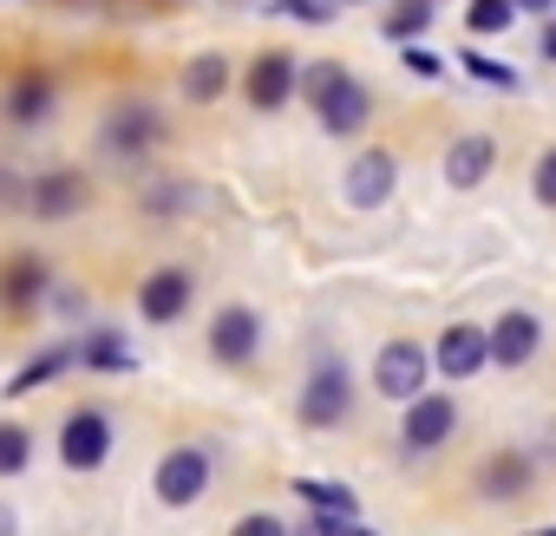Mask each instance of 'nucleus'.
Returning a JSON list of instances; mask_svg holds the SVG:
<instances>
[{
	"mask_svg": "<svg viewBox=\"0 0 556 536\" xmlns=\"http://www.w3.org/2000/svg\"><path fill=\"white\" fill-rule=\"evenodd\" d=\"M190 295H197L190 268H157V276H144V282H138V315L164 328V321H177V315L190 308Z\"/></svg>",
	"mask_w": 556,
	"mask_h": 536,
	"instance_id": "9d476101",
	"label": "nucleus"
},
{
	"mask_svg": "<svg viewBox=\"0 0 556 536\" xmlns=\"http://www.w3.org/2000/svg\"><path fill=\"white\" fill-rule=\"evenodd\" d=\"M432 27V0H393V14L380 21V34L393 40V47H406V40H419Z\"/></svg>",
	"mask_w": 556,
	"mask_h": 536,
	"instance_id": "4be33fe9",
	"label": "nucleus"
},
{
	"mask_svg": "<svg viewBox=\"0 0 556 536\" xmlns=\"http://www.w3.org/2000/svg\"><path fill=\"white\" fill-rule=\"evenodd\" d=\"M484 360H491V334L471 328V321H452V328L439 334V347H432V367H439L445 380H471Z\"/></svg>",
	"mask_w": 556,
	"mask_h": 536,
	"instance_id": "6e6552de",
	"label": "nucleus"
},
{
	"mask_svg": "<svg viewBox=\"0 0 556 536\" xmlns=\"http://www.w3.org/2000/svg\"><path fill=\"white\" fill-rule=\"evenodd\" d=\"M510 21H517V0H471V8H465L471 34H504Z\"/></svg>",
	"mask_w": 556,
	"mask_h": 536,
	"instance_id": "393cba45",
	"label": "nucleus"
},
{
	"mask_svg": "<svg viewBox=\"0 0 556 536\" xmlns=\"http://www.w3.org/2000/svg\"><path fill=\"white\" fill-rule=\"evenodd\" d=\"M543 60H556V27H543Z\"/></svg>",
	"mask_w": 556,
	"mask_h": 536,
	"instance_id": "473e14b6",
	"label": "nucleus"
},
{
	"mask_svg": "<svg viewBox=\"0 0 556 536\" xmlns=\"http://www.w3.org/2000/svg\"><path fill=\"white\" fill-rule=\"evenodd\" d=\"M295 497H302V503H315L321 516H354V490H341V484H321V477H295Z\"/></svg>",
	"mask_w": 556,
	"mask_h": 536,
	"instance_id": "b1692460",
	"label": "nucleus"
},
{
	"mask_svg": "<svg viewBox=\"0 0 556 536\" xmlns=\"http://www.w3.org/2000/svg\"><path fill=\"white\" fill-rule=\"evenodd\" d=\"M275 8H282V14H295V21H308V27H321L334 0H275Z\"/></svg>",
	"mask_w": 556,
	"mask_h": 536,
	"instance_id": "c85d7f7f",
	"label": "nucleus"
},
{
	"mask_svg": "<svg viewBox=\"0 0 556 536\" xmlns=\"http://www.w3.org/2000/svg\"><path fill=\"white\" fill-rule=\"evenodd\" d=\"M478 490H484V497H523V490H530V458H523V451H497V458H484Z\"/></svg>",
	"mask_w": 556,
	"mask_h": 536,
	"instance_id": "6ab92c4d",
	"label": "nucleus"
},
{
	"mask_svg": "<svg viewBox=\"0 0 556 536\" xmlns=\"http://www.w3.org/2000/svg\"><path fill=\"white\" fill-rule=\"evenodd\" d=\"M530 536H556V529H530Z\"/></svg>",
	"mask_w": 556,
	"mask_h": 536,
	"instance_id": "f704fd0d",
	"label": "nucleus"
},
{
	"mask_svg": "<svg viewBox=\"0 0 556 536\" xmlns=\"http://www.w3.org/2000/svg\"><path fill=\"white\" fill-rule=\"evenodd\" d=\"M40 295H47V261L40 255H14L8 268H0V302L8 308H27Z\"/></svg>",
	"mask_w": 556,
	"mask_h": 536,
	"instance_id": "f3484780",
	"label": "nucleus"
},
{
	"mask_svg": "<svg viewBox=\"0 0 556 536\" xmlns=\"http://www.w3.org/2000/svg\"><path fill=\"white\" fill-rule=\"evenodd\" d=\"M465 73H471L478 86H491V92H517V86H523L504 60H484V53H465Z\"/></svg>",
	"mask_w": 556,
	"mask_h": 536,
	"instance_id": "a878e982",
	"label": "nucleus"
},
{
	"mask_svg": "<svg viewBox=\"0 0 556 536\" xmlns=\"http://www.w3.org/2000/svg\"><path fill=\"white\" fill-rule=\"evenodd\" d=\"M295 92H302V66H295L289 53H255V60H249V73H242V99H249L255 112H282Z\"/></svg>",
	"mask_w": 556,
	"mask_h": 536,
	"instance_id": "20e7f679",
	"label": "nucleus"
},
{
	"mask_svg": "<svg viewBox=\"0 0 556 536\" xmlns=\"http://www.w3.org/2000/svg\"><path fill=\"white\" fill-rule=\"evenodd\" d=\"M354 412V373H348V360H334V354H321L315 360V373H308V386H302V425H341Z\"/></svg>",
	"mask_w": 556,
	"mask_h": 536,
	"instance_id": "f03ea898",
	"label": "nucleus"
},
{
	"mask_svg": "<svg viewBox=\"0 0 556 536\" xmlns=\"http://www.w3.org/2000/svg\"><path fill=\"white\" fill-rule=\"evenodd\" d=\"M151 490H157L170 510H190V503L210 490V451H197V445H177V451H164V458H157V477H151Z\"/></svg>",
	"mask_w": 556,
	"mask_h": 536,
	"instance_id": "7ed1b4c3",
	"label": "nucleus"
},
{
	"mask_svg": "<svg viewBox=\"0 0 556 536\" xmlns=\"http://www.w3.org/2000/svg\"><path fill=\"white\" fill-rule=\"evenodd\" d=\"M53 99H60V86H53V73H21L14 86H8V125H47V112H53Z\"/></svg>",
	"mask_w": 556,
	"mask_h": 536,
	"instance_id": "4468645a",
	"label": "nucleus"
},
{
	"mask_svg": "<svg viewBox=\"0 0 556 536\" xmlns=\"http://www.w3.org/2000/svg\"><path fill=\"white\" fill-rule=\"evenodd\" d=\"M229 536H289V523H282V516H268V510H255V516H242Z\"/></svg>",
	"mask_w": 556,
	"mask_h": 536,
	"instance_id": "cd10ccee",
	"label": "nucleus"
},
{
	"mask_svg": "<svg viewBox=\"0 0 556 536\" xmlns=\"http://www.w3.org/2000/svg\"><path fill=\"white\" fill-rule=\"evenodd\" d=\"M255 347H262V321H255V308H223V315L210 321V354H216L223 367L255 360Z\"/></svg>",
	"mask_w": 556,
	"mask_h": 536,
	"instance_id": "9b49d317",
	"label": "nucleus"
},
{
	"mask_svg": "<svg viewBox=\"0 0 556 536\" xmlns=\"http://www.w3.org/2000/svg\"><path fill=\"white\" fill-rule=\"evenodd\" d=\"M530 190H536V203H549V209H556V144L536 157V177H530Z\"/></svg>",
	"mask_w": 556,
	"mask_h": 536,
	"instance_id": "bb28decb",
	"label": "nucleus"
},
{
	"mask_svg": "<svg viewBox=\"0 0 556 536\" xmlns=\"http://www.w3.org/2000/svg\"><path fill=\"white\" fill-rule=\"evenodd\" d=\"M34 464V432L14 425V419H0V477H21Z\"/></svg>",
	"mask_w": 556,
	"mask_h": 536,
	"instance_id": "5701e85b",
	"label": "nucleus"
},
{
	"mask_svg": "<svg viewBox=\"0 0 556 536\" xmlns=\"http://www.w3.org/2000/svg\"><path fill=\"white\" fill-rule=\"evenodd\" d=\"M14 529H21V523H14V510H8V503H0V536H14Z\"/></svg>",
	"mask_w": 556,
	"mask_h": 536,
	"instance_id": "2f4dec72",
	"label": "nucleus"
},
{
	"mask_svg": "<svg viewBox=\"0 0 556 536\" xmlns=\"http://www.w3.org/2000/svg\"><path fill=\"white\" fill-rule=\"evenodd\" d=\"M315 536H374V529L354 516H315Z\"/></svg>",
	"mask_w": 556,
	"mask_h": 536,
	"instance_id": "c756f323",
	"label": "nucleus"
},
{
	"mask_svg": "<svg viewBox=\"0 0 556 536\" xmlns=\"http://www.w3.org/2000/svg\"><path fill=\"white\" fill-rule=\"evenodd\" d=\"M393 183H400V157L393 151H361L348 164V203L354 209H380L393 196Z\"/></svg>",
	"mask_w": 556,
	"mask_h": 536,
	"instance_id": "1a4fd4ad",
	"label": "nucleus"
},
{
	"mask_svg": "<svg viewBox=\"0 0 556 536\" xmlns=\"http://www.w3.org/2000/svg\"><path fill=\"white\" fill-rule=\"evenodd\" d=\"M426 373H432V354L413 347V341H387L380 360H374V386H380L387 399H406V406L426 393Z\"/></svg>",
	"mask_w": 556,
	"mask_h": 536,
	"instance_id": "39448f33",
	"label": "nucleus"
},
{
	"mask_svg": "<svg viewBox=\"0 0 556 536\" xmlns=\"http://www.w3.org/2000/svg\"><path fill=\"white\" fill-rule=\"evenodd\" d=\"M229 92V60L223 53H197L190 66H184V99L190 105H210V99H223Z\"/></svg>",
	"mask_w": 556,
	"mask_h": 536,
	"instance_id": "aec40b11",
	"label": "nucleus"
},
{
	"mask_svg": "<svg viewBox=\"0 0 556 536\" xmlns=\"http://www.w3.org/2000/svg\"><path fill=\"white\" fill-rule=\"evenodd\" d=\"M60 458H66L73 471H99V464L112 458V419H105L99 406H79V412L60 425Z\"/></svg>",
	"mask_w": 556,
	"mask_h": 536,
	"instance_id": "423d86ee",
	"label": "nucleus"
},
{
	"mask_svg": "<svg viewBox=\"0 0 556 536\" xmlns=\"http://www.w3.org/2000/svg\"><path fill=\"white\" fill-rule=\"evenodd\" d=\"M66 367H73V347H47V354H34V360L8 380V399H27L34 386H47V380H53V373H66Z\"/></svg>",
	"mask_w": 556,
	"mask_h": 536,
	"instance_id": "412c9836",
	"label": "nucleus"
},
{
	"mask_svg": "<svg viewBox=\"0 0 556 536\" xmlns=\"http://www.w3.org/2000/svg\"><path fill=\"white\" fill-rule=\"evenodd\" d=\"M517 8H530V14H549V8H556V0H517Z\"/></svg>",
	"mask_w": 556,
	"mask_h": 536,
	"instance_id": "72a5a7b5",
	"label": "nucleus"
},
{
	"mask_svg": "<svg viewBox=\"0 0 556 536\" xmlns=\"http://www.w3.org/2000/svg\"><path fill=\"white\" fill-rule=\"evenodd\" d=\"M302 92H308V105H315L321 131H334V138L367 131V118H374V92H367L348 66H334V60L302 66Z\"/></svg>",
	"mask_w": 556,
	"mask_h": 536,
	"instance_id": "f257e3e1",
	"label": "nucleus"
},
{
	"mask_svg": "<svg viewBox=\"0 0 556 536\" xmlns=\"http://www.w3.org/2000/svg\"><path fill=\"white\" fill-rule=\"evenodd\" d=\"M491 164H497V144H491V138H452V151H445L452 190H478V183L491 177Z\"/></svg>",
	"mask_w": 556,
	"mask_h": 536,
	"instance_id": "dca6fc26",
	"label": "nucleus"
},
{
	"mask_svg": "<svg viewBox=\"0 0 556 536\" xmlns=\"http://www.w3.org/2000/svg\"><path fill=\"white\" fill-rule=\"evenodd\" d=\"M86 196H92V183H86L79 170H47V177H34V190H27L34 216H47V222H60V216H73V209H86Z\"/></svg>",
	"mask_w": 556,
	"mask_h": 536,
	"instance_id": "f8f14e48",
	"label": "nucleus"
},
{
	"mask_svg": "<svg viewBox=\"0 0 556 536\" xmlns=\"http://www.w3.org/2000/svg\"><path fill=\"white\" fill-rule=\"evenodd\" d=\"M73 360H79V367H92V373H131V367H138V354H131V347H125L112 328L86 334V341L73 347Z\"/></svg>",
	"mask_w": 556,
	"mask_h": 536,
	"instance_id": "a211bd4d",
	"label": "nucleus"
},
{
	"mask_svg": "<svg viewBox=\"0 0 556 536\" xmlns=\"http://www.w3.org/2000/svg\"><path fill=\"white\" fill-rule=\"evenodd\" d=\"M452 432H458V406H452V393H419V399L406 406L400 445H406V451H439Z\"/></svg>",
	"mask_w": 556,
	"mask_h": 536,
	"instance_id": "0eeeda50",
	"label": "nucleus"
},
{
	"mask_svg": "<svg viewBox=\"0 0 556 536\" xmlns=\"http://www.w3.org/2000/svg\"><path fill=\"white\" fill-rule=\"evenodd\" d=\"M406 73H419V79H439L445 66H439V60H432L426 47H406Z\"/></svg>",
	"mask_w": 556,
	"mask_h": 536,
	"instance_id": "7c9ffc66",
	"label": "nucleus"
},
{
	"mask_svg": "<svg viewBox=\"0 0 556 536\" xmlns=\"http://www.w3.org/2000/svg\"><path fill=\"white\" fill-rule=\"evenodd\" d=\"M536 347H543V321H536L530 308H510V315L491 328V360H497V367H523Z\"/></svg>",
	"mask_w": 556,
	"mask_h": 536,
	"instance_id": "ddd939ff",
	"label": "nucleus"
},
{
	"mask_svg": "<svg viewBox=\"0 0 556 536\" xmlns=\"http://www.w3.org/2000/svg\"><path fill=\"white\" fill-rule=\"evenodd\" d=\"M157 138H164V118H157L151 105H118V112L105 118V144L125 151V157H131V151H151Z\"/></svg>",
	"mask_w": 556,
	"mask_h": 536,
	"instance_id": "2eb2a0df",
	"label": "nucleus"
}]
</instances>
